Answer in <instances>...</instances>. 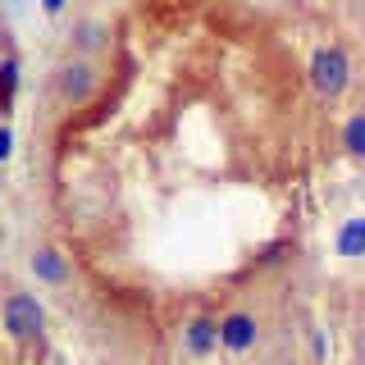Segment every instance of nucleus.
<instances>
[{
  "label": "nucleus",
  "instance_id": "f257e3e1",
  "mask_svg": "<svg viewBox=\"0 0 365 365\" xmlns=\"http://www.w3.org/2000/svg\"><path fill=\"white\" fill-rule=\"evenodd\" d=\"M306 78H311V91L319 101H342V91L351 87V55L342 41H324L315 46L311 64H306Z\"/></svg>",
  "mask_w": 365,
  "mask_h": 365
},
{
  "label": "nucleus",
  "instance_id": "f03ea898",
  "mask_svg": "<svg viewBox=\"0 0 365 365\" xmlns=\"http://www.w3.org/2000/svg\"><path fill=\"white\" fill-rule=\"evenodd\" d=\"M51 91H55V101H60V106L83 110L87 101L101 91V68H96V60L64 55V60L55 64V73H51Z\"/></svg>",
  "mask_w": 365,
  "mask_h": 365
},
{
  "label": "nucleus",
  "instance_id": "7ed1b4c3",
  "mask_svg": "<svg viewBox=\"0 0 365 365\" xmlns=\"http://www.w3.org/2000/svg\"><path fill=\"white\" fill-rule=\"evenodd\" d=\"M0 319H5V334L14 342H37L46 334V306L32 292L9 288L5 302H0Z\"/></svg>",
  "mask_w": 365,
  "mask_h": 365
},
{
  "label": "nucleus",
  "instance_id": "20e7f679",
  "mask_svg": "<svg viewBox=\"0 0 365 365\" xmlns=\"http://www.w3.org/2000/svg\"><path fill=\"white\" fill-rule=\"evenodd\" d=\"M256 342H260V319L251 311H228L220 319V347L228 356H247Z\"/></svg>",
  "mask_w": 365,
  "mask_h": 365
},
{
  "label": "nucleus",
  "instance_id": "39448f33",
  "mask_svg": "<svg viewBox=\"0 0 365 365\" xmlns=\"http://www.w3.org/2000/svg\"><path fill=\"white\" fill-rule=\"evenodd\" d=\"M101 51H110V23H101L96 14L73 19V32H68V55H78V60H96Z\"/></svg>",
  "mask_w": 365,
  "mask_h": 365
},
{
  "label": "nucleus",
  "instance_id": "423d86ee",
  "mask_svg": "<svg viewBox=\"0 0 365 365\" xmlns=\"http://www.w3.org/2000/svg\"><path fill=\"white\" fill-rule=\"evenodd\" d=\"M182 351L192 361H205L210 351H220V319L215 315H192L182 324Z\"/></svg>",
  "mask_w": 365,
  "mask_h": 365
},
{
  "label": "nucleus",
  "instance_id": "0eeeda50",
  "mask_svg": "<svg viewBox=\"0 0 365 365\" xmlns=\"http://www.w3.org/2000/svg\"><path fill=\"white\" fill-rule=\"evenodd\" d=\"M28 265H32V274H37V283H46V288H68V279H73L68 256L60 247H37Z\"/></svg>",
  "mask_w": 365,
  "mask_h": 365
},
{
  "label": "nucleus",
  "instance_id": "6e6552de",
  "mask_svg": "<svg viewBox=\"0 0 365 365\" xmlns=\"http://www.w3.org/2000/svg\"><path fill=\"white\" fill-rule=\"evenodd\" d=\"M338 142H342V151H347V155L365 160V110H356L347 123H342V137H338Z\"/></svg>",
  "mask_w": 365,
  "mask_h": 365
},
{
  "label": "nucleus",
  "instance_id": "1a4fd4ad",
  "mask_svg": "<svg viewBox=\"0 0 365 365\" xmlns=\"http://www.w3.org/2000/svg\"><path fill=\"white\" fill-rule=\"evenodd\" d=\"M338 251L342 256H365V220H347L338 228Z\"/></svg>",
  "mask_w": 365,
  "mask_h": 365
},
{
  "label": "nucleus",
  "instance_id": "9d476101",
  "mask_svg": "<svg viewBox=\"0 0 365 365\" xmlns=\"http://www.w3.org/2000/svg\"><path fill=\"white\" fill-rule=\"evenodd\" d=\"M14 87H19V60H0V106L14 101Z\"/></svg>",
  "mask_w": 365,
  "mask_h": 365
},
{
  "label": "nucleus",
  "instance_id": "9b49d317",
  "mask_svg": "<svg viewBox=\"0 0 365 365\" xmlns=\"http://www.w3.org/2000/svg\"><path fill=\"white\" fill-rule=\"evenodd\" d=\"M9 146H14V133H9L5 123H0V165H5V160H9Z\"/></svg>",
  "mask_w": 365,
  "mask_h": 365
},
{
  "label": "nucleus",
  "instance_id": "f8f14e48",
  "mask_svg": "<svg viewBox=\"0 0 365 365\" xmlns=\"http://www.w3.org/2000/svg\"><path fill=\"white\" fill-rule=\"evenodd\" d=\"M64 5H68V0H41L46 14H64Z\"/></svg>",
  "mask_w": 365,
  "mask_h": 365
},
{
  "label": "nucleus",
  "instance_id": "ddd939ff",
  "mask_svg": "<svg viewBox=\"0 0 365 365\" xmlns=\"http://www.w3.org/2000/svg\"><path fill=\"white\" fill-rule=\"evenodd\" d=\"M311 351H315V361H324V334H315V338H311Z\"/></svg>",
  "mask_w": 365,
  "mask_h": 365
}]
</instances>
